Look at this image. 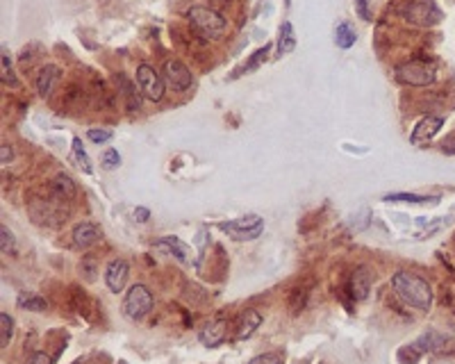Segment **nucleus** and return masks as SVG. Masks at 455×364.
<instances>
[{
  "label": "nucleus",
  "mask_w": 455,
  "mask_h": 364,
  "mask_svg": "<svg viewBox=\"0 0 455 364\" xmlns=\"http://www.w3.org/2000/svg\"><path fill=\"white\" fill-rule=\"evenodd\" d=\"M23 364H53V360H50L48 353L37 351V353H32V356H30Z\"/></svg>",
  "instance_id": "nucleus-33"
},
{
  "label": "nucleus",
  "mask_w": 455,
  "mask_h": 364,
  "mask_svg": "<svg viewBox=\"0 0 455 364\" xmlns=\"http://www.w3.org/2000/svg\"><path fill=\"white\" fill-rule=\"evenodd\" d=\"M219 230H224L235 241H253L265 232V219L260 214H246L232 221H221Z\"/></svg>",
  "instance_id": "nucleus-4"
},
{
  "label": "nucleus",
  "mask_w": 455,
  "mask_h": 364,
  "mask_svg": "<svg viewBox=\"0 0 455 364\" xmlns=\"http://www.w3.org/2000/svg\"><path fill=\"white\" fill-rule=\"evenodd\" d=\"M389 285L403 303L412 310L428 312L432 308V287L426 278L412 271H396L389 280Z\"/></svg>",
  "instance_id": "nucleus-1"
},
{
  "label": "nucleus",
  "mask_w": 455,
  "mask_h": 364,
  "mask_svg": "<svg viewBox=\"0 0 455 364\" xmlns=\"http://www.w3.org/2000/svg\"><path fill=\"white\" fill-rule=\"evenodd\" d=\"M371 291V273L360 267L351 273V280H348V294L353 301H364L369 296Z\"/></svg>",
  "instance_id": "nucleus-16"
},
{
  "label": "nucleus",
  "mask_w": 455,
  "mask_h": 364,
  "mask_svg": "<svg viewBox=\"0 0 455 364\" xmlns=\"http://www.w3.org/2000/svg\"><path fill=\"white\" fill-rule=\"evenodd\" d=\"M228 339V323L226 321H210L207 326L198 332V341L207 348H217L219 344Z\"/></svg>",
  "instance_id": "nucleus-15"
},
{
  "label": "nucleus",
  "mask_w": 455,
  "mask_h": 364,
  "mask_svg": "<svg viewBox=\"0 0 455 364\" xmlns=\"http://www.w3.org/2000/svg\"><path fill=\"white\" fill-rule=\"evenodd\" d=\"M87 137H89V141H94V144H105V141L114 137V133L109 128H91Z\"/></svg>",
  "instance_id": "nucleus-28"
},
{
  "label": "nucleus",
  "mask_w": 455,
  "mask_h": 364,
  "mask_svg": "<svg viewBox=\"0 0 455 364\" xmlns=\"http://www.w3.org/2000/svg\"><path fill=\"white\" fill-rule=\"evenodd\" d=\"M385 203H414V205H421V203H435V196H419V194H387L385 198Z\"/></svg>",
  "instance_id": "nucleus-24"
},
{
  "label": "nucleus",
  "mask_w": 455,
  "mask_h": 364,
  "mask_svg": "<svg viewBox=\"0 0 455 364\" xmlns=\"http://www.w3.org/2000/svg\"><path fill=\"white\" fill-rule=\"evenodd\" d=\"M269 50H271V46H265V48H260V50H255V53L250 55V59L248 62L241 66V71L239 73H250V71H255V68H260V64L262 62H267V55H269ZM237 73V75H239Z\"/></svg>",
  "instance_id": "nucleus-26"
},
{
  "label": "nucleus",
  "mask_w": 455,
  "mask_h": 364,
  "mask_svg": "<svg viewBox=\"0 0 455 364\" xmlns=\"http://www.w3.org/2000/svg\"><path fill=\"white\" fill-rule=\"evenodd\" d=\"M14 337V319L7 312H0V346L7 348Z\"/></svg>",
  "instance_id": "nucleus-25"
},
{
  "label": "nucleus",
  "mask_w": 455,
  "mask_h": 364,
  "mask_svg": "<svg viewBox=\"0 0 455 364\" xmlns=\"http://www.w3.org/2000/svg\"><path fill=\"white\" fill-rule=\"evenodd\" d=\"M187 18H189V23L207 39H221L228 30V21L212 7H203V5L189 7Z\"/></svg>",
  "instance_id": "nucleus-2"
},
{
  "label": "nucleus",
  "mask_w": 455,
  "mask_h": 364,
  "mask_svg": "<svg viewBox=\"0 0 455 364\" xmlns=\"http://www.w3.org/2000/svg\"><path fill=\"white\" fill-rule=\"evenodd\" d=\"M59 78H62V71H59V66L55 64H46L42 71L37 73V91H39V96H44L48 98L50 94H53V89L55 85L59 83Z\"/></svg>",
  "instance_id": "nucleus-17"
},
{
  "label": "nucleus",
  "mask_w": 455,
  "mask_h": 364,
  "mask_svg": "<svg viewBox=\"0 0 455 364\" xmlns=\"http://www.w3.org/2000/svg\"><path fill=\"white\" fill-rule=\"evenodd\" d=\"M155 250H164L166 255H174L180 265H189L191 262V248L180 237H174V235H166V237L157 239Z\"/></svg>",
  "instance_id": "nucleus-14"
},
{
  "label": "nucleus",
  "mask_w": 455,
  "mask_h": 364,
  "mask_svg": "<svg viewBox=\"0 0 455 364\" xmlns=\"http://www.w3.org/2000/svg\"><path fill=\"white\" fill-rule=\"evenodd\" d=\"M135 219L139 221V224H146V221L150 219V212L146 207H137L135 210Z\"/></svg>",
  "instance_id": "nucleus-35"
},
{
  "label": "nucleus",
  "mask_w": 455,
  "mask_h": 364,
  "mask_svg": "<svg viewBox=\"0 0 455 364\" xmlns=\"http://www.w3.org/2000/svg\"><path fill=\"white\" fill-rule=\"evenodd\" d=\"M73 159L87 171V174H91V162H89V157H87V153H85L83 141H80V137H73Z\"/></svg>",
  "instance_id": "nucleus-27"
},
{
  "label": "nucleus",
  "mask_w": 455,
  "mask_h": 364,
  "mask_svg": "<svg viewBox=\"0 0 455 364\" xmlns=\"http://www.w3.org/2000/svg\"><path fill=\"white\" fill-rule=\"evenodd\" d=\"M356 42H358V32H356V28H353L351 23H339L335 28V44H337V48L348 50L351 46H356Z\"/></svg>",
  "instance_id": "nucleus-22"
},
{
  "label": "nucleus",
  "mask_w": 455,
  "mask_h": 364,
  "mask_svg": "<svg viewBox=\"0 0 455 364\" xmlns=\"http://www.w3.org/2000/svg\"><path fill=\"white\" fill-rule=\"evenodd\" d=\"M442 126H444V119L442 116H432V114H428V116H423L417 126H414V130H412V135H410V141L414 146H419V148H423V146H428L430 141L437 137V133L442 130Z\"/></svg>",
  "instance_id": "nucleus-10"
},
{
  "label": "nucleus",
  "mask_w": 455,
  "mask_h": 364,
  "mask_svg": "<svg viewBox=\"0 0 455 364\" xmlns=\"http://www.w3.org/2000/svg\"><path fill=\"white\" fill-rule=\"evenodd\" d=\"M0 68H3V73H0V80H3L5 87H12V89H18V78L14 73V66H12V57H9V50L7 46H3V57H0Z\"/></svg>",
  "instance_id": "nucleus-21"
},
{
  "label": "nucleus",
  "mask_w": 455,
  "mask_h": 364,
  "mask_svg": "<svg viewBox=\"0 0 455 364\" xmlns=\"http://www.w3.org/2000/svg\"><path fill=\"white\" fill-rule=\"evenodd\" d=\"M18 308H23V310H32V312H44L48 308V303L44 296H39V294H28V291H23L21 296H18Z\"/></svg>",
  "instance_id": "nucleus-23"
},
{
  "label": "nucleus",
  "mask_w": 455,
  "mask_h": 364,
  "mask_svg": "<svg viewBox=\"0 0 455 364\" xmlns=\"http://www.w3.org/2000/svg\"><path fill=\"white\" fill-rule=\"evenodd\" d=\"M12 157H14L12 148H9L7 144L0 146V164H9V162H12Z\"/></svg>",
  "instance_id": "nucleus-34"
},
{
  "label": "nucleus",
  "mask_w": 455,
  "mask_h": 364,
  "mask_svg": "<svg viewBox=\"0 0 455 364\" xmlns=\"http://www.w3.org/2000/svg\"><path fill=\"white\" fill-rule=\"evenodd\" d=\"M119 164H121V155H119V150H114V148L105 150V153H103V169L114 171Z\"/></svg>",
  "instance_id": "nucleus-29"
},
{
  "label": "nucleus",
  "mask_w": 455,
  "mask_h": 364,
  "mask_svg": "<svg viewBox=\"0 0 455 364\" xmlns=\"http://www.w3.org/2000/svg\"><path fill=\"white\" fill-rule=\"evenodd\" d=\"M162 75L166 80V87H171L174 91H187L194 83V75L187 68V64H182L180 59H166L164 68H162Z\"/></svg>",
  "instance_id": "nucleus-9"
},
{
  "label": "nucleus",
  "mask_w": 455,
  "mask_h": 364,
  "mask_svg": "<svg viewBox=\"0 0 455 364\" xmlns=\"http://www.w3.org/2000/svg\"><path fill=\"white\" fill-rule=\"evenodd\" d=\"M296 48V30L291 21L280 23V37H278V55H289Z\"/></svg>",
  "instance_id": "nucleus-20"
},
{
  "label": "nucleus",
  "mask_w": 455,
  "mask_h": 364,
  "mask_svg": "<svg viewBox=\"0 0 455 364\" xmlns=\"http://www.w3.org/2000/svg\"><path fill=\"white\" fill-rule=\"evenodd\" d=\"M0 235H3V255H9L14 250V235L5 226L0 228Z\"/></svg>",
  "instance_id": "nucleus-32"
},
{
  "label": "nucleus",
  "mask_w": 455,
  "mask_h": 364,
  "mask_svg": "<svg viewBox=\"0 0 455 364\" xmlns=\"http://www.w3.org/2000/svg\"><path fill=\"white\" fill-rule=\"evenodd\" d=\"M153 294H150V289L146 285H133L128 289V294L123 298V315L133 321H141L144 317L150 315V310H153Z\"/></svg>",
  "instance_id": "nucleus-5"
},
{
  "label": "nucleus",
  "mask_w": 455,
  "mask_h": 364,
  "mask_svg": "<svg viewBox=\"0 0 455 364\" xmlns=\"http://www.w3.org/2000/svg\"><path fill=\"white\" fill-rule=\"evenodd\" d=\"M262 326V315L257 310H244L241 315L235 319V326H232V330H235V335H232V339L235 341H244V339H250L253 335H255V330Z\"/></svg>",
  "instance_id": "nucleus-12"
},
{
  "label": "nucleus",
  "mask_w": 455,
  "mask_h": 364,
  "mask_svg": "<svg viewBox=\"0 0 455 364\" xmlns=\"http://www.w3.org/2000/svg\"><path fill=\"white\" fill-rule=\"evenodd\" d=\"M394 75L406 87H430L437 80V71L426 59H410L394 68Z\"/></svg>",
  "instance_id": "nucleus-3"
},
{
  "label": "nucleus",
  "mask_w": 455,
  "mask_h": 364,
  "mask_svg": "<svg viewBox=\"0 0 455 364\" xmlns=\"http://www.w3.org/2000/svg\"><path fill=\"white\" fill-rule=\"evenodd\" d=\"M412 346L419 353H437V356H447V353H455V339L447 332L439 330H428L412 341Z\"/></svg>",
  "instance_id": "nucleus-8"
},
{
  "label": "nucleus",
  "mask_w": 455,
  "mask_h": 364,
  "mask_svg": "<svg viewBox=\"0 0 455 364\" xmlns=\"http://www.w3.org/2000/svg\"><path fill=\"white\" fill-rule=\"evenodd\" d=\"M137 87L141 91V96L153 100V103H157V100L164 98L166 80H164V75H162V73H157V71L150 64H139L137 66Z\"/></svg>",
  "instance_id": "nucleus-6"
},
{
  "label": "nucleus",
  "mask_w": 455,
  "mask_h": 364,
  "mask_svg": "<svg viewBox=\"0 0 455 364\" xmlns=\"http://www.w3.org/2000/svg\"><path fill=\"white\" fill-rule=\"evenodd\" d=\"M403 14H406L410 23H417L423 28L437 25L442 21V12L435 5V0H410L408 7L403 9Z\"/></svg>",
  "instance_id": "nucleus-7"
},
{
  "label": "nucleus",
  "mask_w": 455,
  "mask_h": 364,
  "mask_svg": "<svg viewBox=\"0 0 455 364\" xmlns=\"http://www.w3.org/2000/svg\"><path fill=\"white\" fill-rule=\"evenodd\" d=\"M50 191H53V196L57 200H73L75 194H78L75 182L71 180L68 176H64V174H59L53 182H50Z\"/></svg>",
  "instance_id": "nucleus-18"
},
{
  "label": "nucleus",
  "mask_w": 455,
  "mask_h": 364,
  "mask_svg": "<svg viewBox=\"0 0 455 364\" xmlns=\"http://www.w3.org/2000/svg\"><path fill=\"white\" fill-rule=\"evenodd\" d=\"M442 150H444V153H449V155H453V153H455V135H451L447 141H444V144H442Z\"/></svg>",
  "instance_id": "nucleus-36"
},
{
  "label": "nucleus",
  "mask_w": 455,
  "mask_h": 364,
  "mask_svg": "<svg viewBox=\"0 0 455 364\" xmlns=\"http://www.w3.org/2000/svg\"><path fill=\"white\" fill-rule=\"evenodd\" d=\"M103 239V228L94 221H83L73 228V244L80 250H89L91 246H96Z\"/></svg>",
  "instance_id": "nucleus-11"
},
{
  "label": "nucleus",
  "mask_w": 455,
  "mask_h": 364,
  "mask_svg": "<svg viewBox=\"0 0 455 364\" xmlns=\"http://www.w3.org/2000/svg\"><path fill=\"white\" fill-rule=\"evenodd\" d=\"M116 85H119L121 96L126 98L128 109H130V112H137V109L141 107V100H139V91L135 89V85L130 83V80H128L123 73H119V75H116Z\"/></svg>",
  "instance_id": "nucleus-19"
},
{
  "label": "nucleus",
  "mask_w": 455,
  "mask_h": 364,
  "mask_svg": "<svg viewBox=\"0 0 455 364\" xmlns=\"http://www.w3.org/2000/svg\"><path fill=\"white\" fill-rule=\"evenodd\" d=\"M248 364H282L280 353H262V356L250 358Z\"/></svg>",
  "instance_id": "nucleus-30"
},
{
  "label": "nucleus",
  "mask_w": 455,
  "mask_h": 364,
  "mask_svg": "<svg viewBox=\"0 0 455 364\" xmlns=\"http://www.w3.org/2000/svg\"><path fill=\"white\" fill-rule=\"evenodd\" d=\"M128 276H130V267L126 260H112L105 269V285L107 289L112 291V294H119V291H123L126 282H128Z\"/></svg>",
  "instance_id": "nucleus-13"
},
{
  "label": "nucleus",
  "mask_w": 455,
  "mask_h": 364,
  "mask_svg": "<svg viewBox=\"0 0 455 364\" xmlns=\"http://www.w3.org/2000/svg\"><path fill=\"white\" fill-rule=\"evenodd\" d=\"M353 5H356V14L362 18V21H373L371 18V12H369V0H353Z\"/></svg>",
  "instance_id": "nucleus-31"
},
{
  "label": "nucleus",
  "mask_w": 455,
  "mask_h": 364,
  "mask_svg": "<svg viewBox=\"0 0 455 364\" xmlns=\"http://www.w3.org/2000/svg\"><path fill=\"white\" fill-rule=\"evenodd\" d=\"M119 364H128V362H119Z\"/></svg>",
  "instance_id": "nucleus-37"
}]
</instances>
